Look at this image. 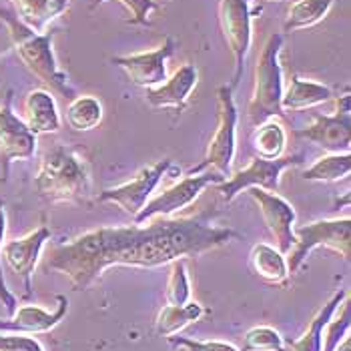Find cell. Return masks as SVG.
Instances as JSON below:
<instances>
[{"mask_svg":"<svg viewBox=\"0 0 351 351\" xmlns=\"http://www.w3.org/2000/svg\"><path fill=\"white\" fill-rule=\"evenodd\" d=\"M331 99H333V90L327 84L293 75L287 90H283L281 108L283 110H305V108L327 103Z\"/></svg>","mask_w":351,"mask_h":351,"instance_id":"22","label":"cell"},{"mask_svg":"<svg viewBox=\"0 0 351 351\" xmlns=\"http://www.w3.org/2000/svg\"><path fill=\"white\" fill-rule=\"evenodd\" d=\"M36 151V135L30 133L25 121L12 110V90L6 93L0 105V162L2 179L8 175L10 162L16 159H32Z\"/></svg>","mask_w":351,"mask_h":351,"instance_id":"13","label":"cell"},{"mask_svg":"<svg viewBox=\"0 0 351 351\" xmlns=\"http://www.w3.org/2000/svg\"><path fill=\"white\" fill-rule=\"evenodd\" d=\"M249 269L257 279H261L269 285H283L289 279L285 255L277 247L267 243H259L251 249Z\"/></svg>","mask_w":351,"mask_h":351,"instance_id":"20","label":"cell"},{"mask_svg":"<svg viewBox=\"0 0 351 351\" xmlns=\"http://www.w3.org/2000/svg\"><path fill=\"white\" fill-rule=\"evenodd\" d=\"M237 123H239V112L233 99V88L229 84H221L217 88L215 131L209 138L203 161L195 169H191L189 175H199L205 169H211L223 179L231 175V165H233L235 149H237Z\"/></svg>","mask_w":351,"mask_h":351,"instance_id":"5","label":"cell"},{"mask_svg":"<svg viewBox=\"0 0 351 351\" xmlns=\"http://www.w3.org/2000/svg\"><path fill=\"white\" fill-rule=\"evenodd\" d=\"M241 235L203 219L157 217L147 225L99 227L56 245L47 269L62 273L75 291L88 289L108 267L155 269L177 259L197 257Z\"/></svg>","mask_w":351,"mask_h":351,"instance_id":"1","label":"cell"},{"mask_svg":"<svg viewBox=\"0 0 351 351\" xmlns=\"http://www.w3.org/2000/svg\"><path fill=\"white\" fill-rule=\"evenodd\" d=\"M34 189L49 203H84L93 193L90 167L75 149L56 145L40 161Z\"/></svg>","mask_w":351,"mask_h":351,"instance_id":"2","label":"cell"},{"mask_svg":"<svg viewBox=\"0 0 351 351\" xmlns=\"http://www.w3.org/2000/svg\"><path fill=\"white\" fill-rule=\"evenodd\" d=\"M25 125L32 135H51L60 129V114L54 97L45 88L30 90L25 99Z\"/></svg>","mask_w":351,"mask_h":351,"instance_id":"18","label":"cell"},{"mask_svg":"<svg viewBox=\"0 0 351 351\" xmlns=\"http://www.w3.org/2000/svg\"><path fill=\"white\" fill-rule=\"evenodd\" d=\"M199 81V71L195 64H183L177 69L169 79L159 86L147 88V103L153 108L173 107L177 110H185L189 105L191 93L195 90Z\"/></svg>","mask_w":351,"mask_h":351,"instance_id":"17","label":"cell"},{"mask_svg":"<svg viewBox=\"0 0 351 351\" xmlns=\"http://www.w3.org/2000/svg\"><path fill=\"white\" fill-rule=\"evenodd\" d=\"M351 325V307L350 301L346 299L341 303V315L331 319L324 331V343H322V351H335L337 346L348 337Z\"/></svg>","mask_w":351,"mask_h":351,"instance_id":"30","label":"cell"},{"mask_svg":"<svg viewBox=\"0 0 351 351\" xmlns=\"http://www.w3.org/2000/svg\"><path fill=\"white\" fill-rule=\"evenodd\" d=\"M335 351H351V339L350 337H346L339 346H337V350Z\"/></svg>","mask_w":351,"mask_h":351,"instance_id":"35","label":"cell"},{"mask_svg":"<svg viewBox=\"0 0 351 351\" xmlns=\"http://www.w3.org/2000/svg\"><path fill=\"white\" fill-rule=\"evenodd\" d=\"M171 275L165 289L167 305H185L191 301V281L185 267V259H177L171 263Z\"/></svg>","mask_w":351,"mask_h":351,"instance_id":"28","label":"cell"},{"mask_svg":"<svg viewBox=\"0 0 351 351\" xmlns=\"http://www.w3.org/2000/svg\"><path fill=\"white\" fill-rule=\"evenodd\" d=\"M283 49V34L273 32L265 40L257 56L253 71V95L247 105V117L251 125H261L269 119H277L283 108V71L279 54Z\"/></svg>","mask_w":351,"mask_h":351,"instance_id":"4","label":"cell"},{"mask_svg":"<svg viewBox=\"0 0 351 351\" xmlns=\"http://www.w3.org/2000/svg\"><path fill=\"white\" fill-rule=\"evenodd\" d=\"M0 19L8 27V34L12 38L14 51L23 64L28 71L43 81L47 86H51L58 95L64 99H75V88L71 86L66 73L58 66L56 56L53 51V32H34L28 27H25L14 14L8 10H0Z\"/></svg>","mask_w":351,"mask_h":351,"instance_id":"3","label":"cell"},{"mask_svg":"<svg viewBox=\"0 0 351 351\" xmlns=\"http://www.w3.org/2000/svg\"><path fill=\"white\" fill-rule=\"evenodd\" d=\"M221 181H223V177L213 173V171L199 173V175H187L185 179H181L173 187L162 191L161 195L149 199V203L135 217V223L143 225V223H147L151 219H157V217H162V219L173 217L175 213H179V211H183L189 205H193L199 199V195L207 187L217 185Z\"/></svg>","mask_w":351,"mask_h":351,"instance_id":"9","label":"cell"},{"mask_svg":"<svg viewBox=\"0 0 351 351\" xmlns=\"http://www.w3.org/2000/svg\"><path fill=\"white\" fill-rule=\"evenodd\" d=\"M16 8V19L34 32H47L58 16H62L71 0H10Z\"/></svg>","mask_w":351,"mask_h":351,"instance_id":"19","label":"cell"},{"mask_svg":"<svg viewBox=\"0 0 351 351\" xmlns=\"http://www.w3.org/2000/svg\"><path fill=\"white\" fill-rule=\"evenodd\" d=\"M303 155H291V157H279L273 161L265 159H253L245 169L225 177L221 183H217V191L223 195L227 203H231L239 193L257 187V189L277 193L281 185V175L289 167H295L303 162Z\"/></svg>","mask_w":351,"mask_h":351,"instance_id":"7","label":"cell"},{"mask_svg":"<svg viewBox=\"0 0 351 351\" xmlns=\"http://www.w3.org/2000/svg\"><path fill=\"white\" fill-rule=\"evenodd\" d=\"M295 243L291 251L285 255L289 275L303 265V261L309 257L315 249H329L335 255H339L343 261H350L351 257V219H319L307 225H301L293 229Z\"/></svg>","mask_w":351,"mask_h":351,"instance_id":"6","label":"cell"},{"mask_svg":"<svg viewBox=\"0 0 351 351\" xmlns=\"http://www.w3.org/2000/svg\"><path fill=\"white\" fill-rule=\"evenodd\" d=\"M171 167H173V162L169 159H162V161L155 162V165H149L129 183L101 191L99 201L101 203H112L119 209H123L127 215L135 219L141 213V209L149 203L151 195L155 193L157 185L161 183L162 177L167 175V171Z\"/></svg>","mask_w":351,"mask_h":351,"instance_id":"10","label":"cell"},{"mask_svg":"<svg viewBox=\"0 0 351 351\" xmlns=\"http://www.w3.org/2000/svg\"><path fill=\"white\" fill-rule=\"evenodd\" d=\"M0 351H45V348L32 335L0 333Z\"/></svg>","mask_w":351,"mask_h":351,"instance_id":"34","label":"cell"},{"mask_svg":"<svg viewBox=\"0 0 351 351\" xmlns=\"http://www.w3.org/2000/svg\"><path fill=\"white\" fill-rule=\"evenodd\" d=\"M351 173L350 153H327L309 169L303 171V179L311 183H337L348 179Z\"/></svg>","mask_w":351,"mask_h":351,"instance_id":"25","label":"cell"},{"mask_svg":"<svg viewBox=\"0 0 351 351\" xmlns=\"http://www.w3.org/2000/svg\"><path fill=\"white\" fill-rule=\"evenodd\" d=\"M173 53H175V40L167 36L165 43L155 51L112 56L110 62L123 69L133 84L147 90L167 81V60L173 56Z\"/></svg>","mask_w":351,"mask_h":351,"instance_id":"15","label":"cell"},{"mask_svg":"<svg viewBox=\"0 0 351 351\" xmlns=\"http://www.w3.org/2000/svg\"><path fill=\"white\" fill-rule=\"evenodd\" d=\"M251 23H253V10L249 6V0H219V27L223 32L225 45L235 60L233 81L229 84L231 88L239 84L243 75V62L253 40Z\"/></svg>","mask_w":351,"mask_h":351,"instance_id":"8","label":"cell"},{"mask_svg":"<svg viewBox=\"0 0 351 351\" xmlns=\"http://www.w3.org/2000/svg\"><path fill=\"white\" fill-rule=\"evenodd\" d=\"M243 351H285V339L277 329L257 325L245 333Z\"/></svg>","mask_w":351,"mask_h":351,"instance_id":"29","label":"cell"},{"mask_svg":"<svg viewBox=\"0 0 351 351\" xmlns=\"http://www.w3.org/2000/svg\"><path fill=\"white\" fill-rule=\"evenodd\" d=\"M203 313H205V309L197 301H189L185 305H162V309L157 315V322H155V329L159 335L169 337V335L179 333L187 325L199 322Z\"/></svg>","mask_w":351,"mask_h":351,"instance_id":"23","label":"cell"},{"mask_svg":"<svg viewBox=\"0 0 351 351\" xmlns=\"http://www.w3.org/2000/svg\"><path fill=\"white\" fill-rule=\"evenodd\" d=\"M285 145H287V133H285V127L277 119H269L257 125V131L253 135V151L257 159L273 161V159L283 157Z\"/></svg>","mask_w":351,"mask_h":351,"instance_id":"24","label":"cell"},{"mask_svg":"<svg viewBox=\"0 0 351 351\" xmlns=\"http://www.w3.org/2000/svg\"><path fill=\"white\" fill-rule=\"evenodd\" d=\"M69 313V299L56 295V309L47 311L38 305L16 307L10 319H0V333H23V335H38L54 329Z\"/></svg>","mask_w":351,"mask_h":351,"instance_id":"16","label":"cell"},{"mask_svg":"<svg viewBox=\"0 0 351 351\" xmlns=\"http://www.w3.org/2000/svg\"><path fill=\"white\" fill-rule=\"evenodd\" d=\"M247 193L255 201L259 213L263 217V223H265L267 231L271 233V237L275 239L277 249L283 255H287L291 251L293 243H295V233H293L295 221H298L295 207L277 193H269V191L257 189V187L247 189Z\"/></svg>","mask_w":351,"mask_h":351,"instance_id":"12","label":"cell"},{"mask_svg":"<svg viewBox=\"0 0 351 351\" xmlns=\"http://www.w3.org/2000/svg\"><path fill=\"white\" fill-rule=\"evenodd\" d=\"M333 2L335 0H298V2H293L287 10L283 30L295 32V30L315 27L327 16Z\"/></svg>","mask_w":351,"mask_h":351,"instance_id":"26","label":"cell"},{"mask_svg":"<svg viewBox=\"0 0 351 351\" xmlns=\"http://www.w3.org/2000/svg\"><path fill=\"white\" fill-rule=\"evenodd\" d=\"M167 339L171 346L185 351H243L227 341H199V339H191V337H181L179 333L169 335Z\"/></svg>","mask_w":351,"mask_h":351,"instance_id":"31","label":"cell"},{"mask_svg":"<svg viewBox=\"0 0 351 351\" xmlns=\"http://www.w3.org/2000/svg\"><path fill=\"white\" fill-rule=\"evenodd\" d=\"M101 121H103V105L99 99L90 95L75 97L66 108V125L73 131L79 133L93 131L101 125Z\"/></svg>","mask_w":351,"mask_h":351,"instance_id":"27","label":"cell"},{"mask_svg":"<svg viewBox=\"0 0 351 351\" xmlns=\"http://www.w3.org/2000/svg\"><path fill=\"white\" fill-rule=\"evenodd\" d=\"M103 2H107V0H95L93 6H99ZM117 2H121L127 8V12L131 16L129 19L131 25H143V27L149 25V14L159 8V4L155 0H117Z\"/></svg>","mask_w":351,"mask_h":351,"instance_id":"32","label":"cell"},{"mask_svg":"<svg viewBox=\"0 0 351 351\" xmlns=\"http://www.w3.org/2000/svg\"><path fill=\"white\" fill-rule=\"evenodd\" d=\"M49 239H51V229L47 225H40L38 229H34L25 237L2 245L0 257L8 265V269L23 281L27 299L32 298V275Z\"/></svg>","mask_w":351,"mask_h":351,"instance_id":"14","label":"cell"},{"mask_svg":"<svg viewBox=\"0 0 351 351\" xmlns=\"http://www.w3.org/2000/svg\"><path fill=\"white\" fill-rule=\"evenodd\" d=\"M348 289H339L333 298L325 303L324 307L315 313V317L309 322L305 333L295 339L285 343V351H322V343H324V331L327 324L333 319L335 311L339 309V305L348 299Z\"/></svg>","mask_w":351,"mask_h":351,"instance_id":"21","label":"cell"},{"mask_svg":"<svg viewBox=\"0 0 351 351\" xmlns=\"http://www.w3.org/2000/svg\"><path fill=\"white\" fill-rule=\"evenodd\" d=\"M333 114H315L311 127L298 131V136L315 143L325 153H350L351 147V114L350 95L335 101Z\"/></svg>","mask_w":351,"mask_h":351,"instance_id":"11","label":"cell"},{"mask_svg":"<svg viewBox=\"0 0 351 351\" xmlns=\"http://www.w3.org/2000/svg\"><path fill=\"white\" fill-rule=\"evenodd\" d=\"M4 235H6V211H4V203L0 201V251H2V241H4ZM0 301L6 309V313L12 317L16 307H19V301L12 295V291L8 289L6 281H4V275H2V257H0Z\"/></svg>","mask_w":351,"mask_h":351,"instance_id":"33","label":"cell"}]
</instances>
